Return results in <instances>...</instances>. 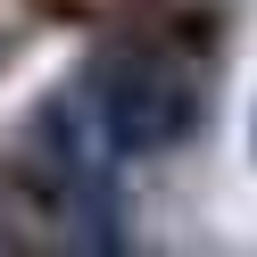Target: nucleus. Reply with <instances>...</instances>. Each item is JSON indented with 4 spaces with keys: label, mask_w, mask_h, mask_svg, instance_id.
Returning <instances> with one entry per match:
<instances>
[{
    "label": "nucleus",
    "mask_w": 257,
    "mask_h": 257,
    "mask_svg": "<svg viewBox=\"0 0 257 257\" xmlns=\"http://www.w3.org/2000/svg\"><path fill=\"white\" fill-rule=\"evenodd\" d=\"M75 100L83 116L108 133V150L133 166L150 150H174V141L199 124V67L174 50H108L91 75H75Z\"/></svg>",
    "instance_id": "obj_1"
}]
</instances>
